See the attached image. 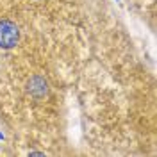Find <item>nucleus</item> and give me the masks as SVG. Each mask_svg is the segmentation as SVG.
Wrapping results in <instances>:
<instances>
[{"mask_svg": "<svg viewBox=\"0 0 157 157\" xmlns=\"http://www.w3.org/2000/svg\"><path fill=\"white\" fill-rule=\"evenodd\" d=\"M16 29H14V25L9 23V21H4V23H0V45H4V47H11L14 41H16Z\"/></svg>", "mask_w": 157, "mask_h": 157, "instance_id": "obj_1", "label": "nucleus"}]
</instances>
